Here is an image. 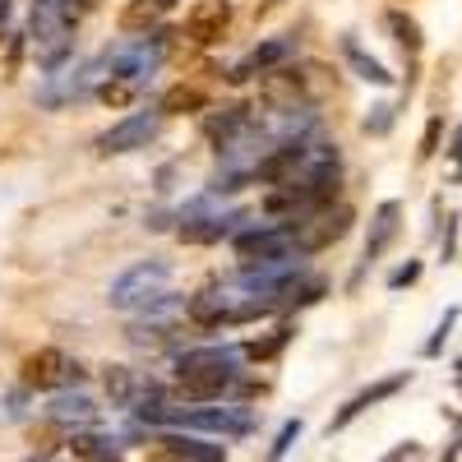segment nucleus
<instances>
[{
  "label": "nucleus",
  "instance_id": "nucleus-11",
  "mask_svg": "<svg viewBox=\"0 0 462 462\" xmlns=\"http://www.w3.org/2000/svg\"><path fill=\"white\" fill-rule=\"evenodd\" d=\"M407 383H411V370H398V374H383V379H374L370 389L352 393V398H346V402H342V407L333 411V420H328V435H333V430H346V426H352L356 416H365V411H370L374 402H383V398H393V393H402Z\"/></svg>",
  "mask_w": 462,
  "mask_h": 462
},
{
  "label": "nucleus",
  "instance_id": "nucleus-32",
  "mask_svg": "<svg viewBox=\"0 0 462 462\" xmlns=\"http://www.w3.org/2000/svg\"><path fill=\"white\" fill-rule=\"evenodd\" d=\"M448 158L462 167V125H457V134H453V148H448Z\"/></svg>",
  "mask_w": 462,
  "mask_h": 462
},
{
  "label": "nucleus",
  "instance_id": "nucleus-7",
  "mask_svg": "<svg viewBox=\"0 0 462 462\" xmlns=\"http://www.w3.org/2000/svg\"><path fill=\"white\" fill-rule=\"evenodd\" d=\"M291 231H296V250H300V254H315V250L342 241L346 231H352V208H346V204L319 208V213H310V217L291 222Z\"/></svg>",
  "mask_w": 462,
  "mask_h": 462
},
{
  "label": "nucleus",
  "instance_id": "nucleus-24",
  "mask_svg": "<svg viewBox=\"0 0 462 462\" xmlns=\"http://www.w3.org/2000/svg\"><path fill=\"white\" fill-rule=\"evenodd\" d=\"M106 398L111 402H130L134 398V379L125 365H106Z\"/></svg>",
  "mask_w": 462,
  "mask_h": 462
},
{
  "label": "nucleus",
  "instance_id": "nucleus-14",
  "mask_svg": "<svg viewBox=\"0 0 462 462\" xmlns=\"http://www.w3.org/2000/svg\"><path fill=\"white\" fill-rule=\"evenodd\" d=\"M296 51V37H268V42H259L245 60H236V65H231V74H226V79L231 84H245V79H254V74H268V69H278L287 56Z\"/></svg>",
  "mask_w": 462,
  "mask_h": 462
},
{
  "label": "nucleus",
  "instance_id": "nucleus-15",
  "mask_svg": "<svg viewBox=\"0 0 462 462\" xmlns=\"http://www.w3.org/2000/svg\"><path fill=\"white\" fill-rule=\"evenodd\" d=\"M241 217H245V213H195V208H185L176 236H180L185 245H208V241L231 236V226H236Z\"/></svg>",
  "mask_w": 462,
  "mask_h": 462
},
{
  "label": "nucleus",
  "instance_id": "nucleus-10",
  "mask_svg": "<svg viewBox=\"0 0 462 462\" xmlns=\"http://www.w3.org/2000/svg\"><path fill=\"white\" fill-rule=\"evenodd\" d=\"M74 379H79V365H74L60 346H37V352L23 361V383H28V389L51 393V389H65V383H74Z\"/></svg>",
  "mask_w": 462,
  "mask_h": 462
},
{
  "label": "nucleus",
  "instance_id": "nucleus-29",
  "mask_svg": "<svg viewBox=\"0 0 462 462\" xmlns=\"http://www.w3.org/2000/svg\"><path fill=\"white\" fill-rule=\"evenodd\" d=\"M420 457H426V448H420L416 439H407V444H398V448H389V453H383L379 462H420Z\"/></svg>",
  "mask_w": 462,
  "mask_h": 462
},
{
  "label": "nucleus",
  "instance_id": "nucleus-20",
  "mask_svg": "<svg viewBox=\"0 0 462 462\" xmlns=\"http://www.w3.org/2000/svg\"><path fill=\"white\" fill-rule=\"evenodd\" d=\"M383 23H389V32H393V42L416 60L420 56V23L411 19V14H402V10H389V14H383Z\"/></svg>",
  "mask_w": 462,
  "mask_h": 462
},
{
  "label": "nucleus",
  "instance_id": "nucleus-26",
  "mask_svg": "<svg viewBox=\"0 0 462 462\" xmlns=\"http://www.w3.org/2000/svg\"><path fill=\"white\" fill-rule=\"evenodd\" d=\"M457 315H462V310H457V305H448V310H444V319H439V324H435V333H430V342H426V346H420V356H439V346H444V337L453 333V324H457Z\"/></svg>",
  "mask_w": 462,
  "mask_h": 462
},
{
  "label": "nucleus",
  "instance_id": "nucleus-6",
  "mask_svg": "<svg viewBox=\"0 0 462 462\" xmlns=\"http://www.w3.org/2000/svg\"><path fill=\"white\" fill-rule=\"evenodd\" d=\"M158 130H162V111H134V116H125V121H116L111 130H102L93 148L102 152V158H121V152L148 148L152 139H158Z\"/></svg>",
  "mask_w": 462,
  "mask_h": 462
},
{
  "label": "nucleus",
  "instance_id": "nucleus-8",
  "mask_svg": "<svg viewBox=\"0 0 462 462\" xmlns=\"http://www.w3.org/2000/svg\"><path fill=\"white\" fill-rule=\"evenodd\" d=\"M143 448H148V462H226L222 444H208L199 435H180V430L148 439Z\"/></svg>",
  "mask_w": 462,
  "mask_h": 462
},
{
  "label": "nucleus",
  "instance_id": "nucleus-9",
  "mask_svg": "<svg viewBox=\"0 0 462 462\" xmlns=\"http://www.w3.org/2000/svg\"><path fill=\"white\" fill-rule=\"evenodd\" d=\"M162 51H167V32H152L148 42H134V47H121V51L102 56V65L111 69V79H125V84H134V79H143V74L158 69Z\"/></svg>",
  "mask_w": 462,
  "mask_h": 462
},
{
  "label": "nucleus",
  "instance_id": "nucleus-25",
  "mask_svg": "<svg viewBox=\"0 0 462 462\" xmlns=\"http://www.w3.org/2000/svg\"><path fill=\"white\" fill-rule=\"evenodd\" d=\"M300 430H305V426H300V416H296V420H287V426L278 430V439H273V448H268V462H282V457H287V453L296 448Z\"/></svg>",
  "mask_w": 462,
  "mask_h": 462
},
{
  "label": "nucleus",
  "instance_id": "nucleus-4",
  "mask_svg": "<svg viewBox=\"0 0 462 462\" xmlns=\"http://www.w3.org/2000/svg\"><path fill=\"white\" fill-rule=\"evenodd\" d=\"M79 0H32V42L42 65H60L69 51V32L79 23Z\"/></svg>",
  "mask_w": 462,
  "mask_h": 462
},
{
  "label": "nucleus",
  "instance_id": "nucleus-23",
  "mask_svg": "<svg viewBox=\"0 0 462 462\" xmlns=\"http://www.w3.org/2000/svg\"><path fill=\"white\" fill-rule=\"evenodd\" d=\"M287 342H291V324H278L263 342H259V337H254V342H245V346H241V356H245V361H268V356H278Z\"/></svg>",
  "mask_w": 462,
  "mask_h": 462
},
{
  "label": "nucleus",
  "instance_id": "nucleus-16",
  "mask_svg": "<svg viewBox=\"0 0 462 462\" xmlns=\"http://www.w3.org/2000/svg\"><path fill=\"white\" fill-rule=\"evenodd\" d=\"M398 226H402V204L398 199H383L379 208H374V217H370V236H365V263H374L383 250L393 245V236H398Z\"/></svg>",
  "mask_w": 462,
  "mask_h": 462
},
{
  "label": "nucleus",
  "instance_id": "nucleus-21",
  "mask_svg": "<svg viewBox=\"0 0 462 462\" xmlns=\"http://www.w3.org/2000/svg\"><path fill=\"white\" fill-rule=\"evenodd\" d=\"M342 56H346V60H352V69L361 74V79H365V84H393V74H389V69H383V65H379L374 56H365V51L356 47V37H346V42H342Z\"/></svg>",
  "mask_w": 462,
  "mask_h": 462
},
{
  "label": "nucleus",
  "instance_id": "nucleus-18",
  "mask_svg": "<svg viewBox=\"0 0 462 462\" xmlns=\"http://www.w3.org/2000/svg\"><path fill=\"white\" fill-rule=\"evenodd\" d=\"M69 453L79 462H116V457H121V444H116L111 435H74Z\"/></svg>",
  "mask_w": 462,
  "mask_h": 462
},
{
  "label": "nucleus",
  "instance_id": "nucleus-3",
  "mask_svg": "<svg viewBox=\"0 0 462 462\" xmlns=\"http://www.w3.org/2000/svg\"><path fill=\"white\" fill-rule=\"evenodd\" d=\"M167 287H171V263L143 259L106 287V300H111V310H148V305H158L167 296Z\"/></svg>",
  "mask_w": 462,
  "mask_h": 462
},
{
  "label": "nucleus",
  "instance_id": "nucleus-13",
  "mask_svg": "<svg viewBox=\"0 0 462 462\" xmlns=\"http://www.w3.org/2000/svg\"><path fill=\"white\" fill-rule=\"evenodd\" d=\"M97 69H102V60L51 74V79L37 88V102H42V106H65V102H74V97H84V93L93 88V79H97Z\"/></svg>",
  "mask_w": 462,
  "mask_h": 462
},
{
  "label": "nucleus",
  "instance_id": "nucleus-27",
  "mask_svg": "<svg viewBox=\"0 0 462 462\" xmlns=\"http://www.w3.org/2000/svg\"><path fill=\"white\" fill-rule=\"evenodd\" d=\"M97 97H102L106 106H125V102L134 97V84H125V79H106V84L97 88Z\"/></svg>",
  "mask_w": 462,
  "mask_h": 462
},
{
  "label": "nucleus",
  "instance_id": "nucleus-5",
  "mask_svg": "<svg viewBox=\"0 0 462 462\" xmlns=\"http://www.w3.org/2000/svg\"><path fill=\"white\" fill-rule=\"evenodd\" d=\"M231 250H236V259H245V268L250 263H273V259H305L296 250L291 222H268V226L241 231V236H231Z\"/></svg>",
  "mask_w": 462,
  "mask_h": 462
},
{
  "label": "nucleus",
  "instance_id": "nucleus-34",
  "mask_svg": "<svg viewBox=\"0 0 462 462\" xmlns=\"http://www.w3.org/2000/svg\"><path fill=\"white\" fill-rule=\"evenodd\" d=\"M457 379H462V361H457Z\"/></svg>",
  "mask_w": 462,
  "mask_h": 462
},
{
  "label": "nucleus",
  "instance_id": "nucleus-33",
  "mask_svg": "<svg viewBox=\"0 0 462 462\" xmlns=\"http://www.w3.org/2000/svg\"><path fill=\"white\" fill-rule=\"evenodd\" d=\"M88 10H97V0H79V14H88Z\"/></svg>",
  "mask_w": 462,
  "mask_h": 462
},
{
  "label": "nucleus",
  "instance_id": "nucleus-28",
  "mask_svg": "<svg viewBox=\"0 0 462 462\" xmlns=\"http://www.w3.org/2000/svg\"><path fill=\"white\" fill-rule=\"evenodd\" d=\"M389 125H393V106H370V116H365V134H389Z\"/></svg>",
  "mask_w": 462,
  "mask_h": 462
},
{
  "label": "nucleus",
  "instance_id": "nucleus-1",
  "mask_svg": "<svg viewBox=\"0 0 462 462\" xmlns=\"http://www.w3.org/2000/svg\"><path fill=\"white\" fill-rule=\"evenodd\" d=\"M241 379V346H195L176 361V389L189 402H217Z\"/></svg>",
  "mask_w": 462,
  "mask_h": 462
},
{
  "label": "nucleus",
  "instance_id": "nucleus-22",
  "mask_svg": "<svg viewBox=\"0 0 462 462\" xmlns=\"http://www.w3.org/2000/svg\"><path fill=\"white\" fill-rule=\"evenodd\" d=\"M47 416L65 426V420H93L97 407H93V398H84V393H60V398L47 407Z\"/></svg>",
  "mask_w": 462,
  "mask_h": 462
},
{
  "label": "nucleus",
  "instance_id": "nucleus-12",
  "mask_svg": "<svg viewBox=\"0 0 462 462\" xmlns=\"http://www.w3.org/2000/svg\"><path fill=\"white\" fill-rule=\"evenodd\" d=\"M231 0H195V5L185 10V32H189V42H199V47H208V42H217V37L231 28Z\"/></svg>",
  "mask_w": 462,
  "mask_h": 462
},
{
  "label": "nucleus",
  "instance_id": "nucleus-30",
  "mask_svg": "<svg viewBox=\"0 0 462 462\" xmlns=\"http://www.w3.org/2000/svg\"><path fill=\"white\" fill-rule=\"evenodd\" d=\"M416 278H420V259H407L402 268H393V273H389V287L398 291V287H411Z\"/></svg>",
  "mask_w": 462,
  "mask_h": 462
},
{
  "label": "nucleus",
  "instance_id": "nucleus-17",
  "mask_svg": "<svg viewBox=\"0 0 462 462\" xmlns=\"http://www.w3.org/2000/svg\"><path fill=\"white\" fill-rule=\"evenodd\" d=\"M171 5H176V0H130V5L121 10V28L125 32H148Z\"/></svg>",
  "mask_w": 462,
  "mask_h": 462
},
{
  "label": "nucleus",
  "instance_id": "nucleus-2",
  "mask_svg": "<svg viewBox=\"0 0 462 462\" xmlns=\"http://www.w3.org/2000/svg\"><path fill=\"white\" fill-rule=\"evenodd\" d=\"M143 420H162V426L180 430V435H217V439H241L254 430V420L241 411V407H189V411H176V407H162L152 398V407H139Z\"/></svg>",
  "mask_w": 462,
  "mask_h": 462
},
{
  "label": "nucleus",
  "instance_id": "nucleus-31",
  "mask_svg": "<svg viewBox=\"0 0 462 462\" xmlns=\"http://www.w3.org/2000/svg\"><path fill=\"white\" fill-rule=\"evenodd\" d=\"M439 116H430V125H426V139H420V158H435V148H439Z\"/></svg>",
  "mask_w": 462,
  "mask_h": 462
},
{
  "label": "nucleus",
  "instance_id": "nucleus-19",
  "mask_svg": "<svg viewBox=\"0 0 462 462\" xmlns=\"http://www.w3.org/2000/svg\"><path fill=\"white\" fill-rule=\"evenodd\" d=\"M204 88H195V84H171L167 93H162V102H158V111L162 116H185V111H204Z\"/></svg>",
  "mask_w": 462,
  "mask_h": 462
}]
</instances>
